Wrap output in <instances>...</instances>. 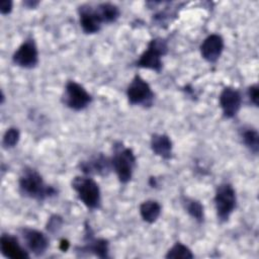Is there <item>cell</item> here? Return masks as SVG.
I'll return each instance as SVG.
<instances>
[{"label":"cell","instance_id":"cell-11","mask_svg":"<svg viewBox=\"0 0 259 259\" xmlns=\"http://www.w3.org/2000/svg\"><path fill=\"white\" fill-rule=\"evenodd\" d=\"M78 168L84 175L88 176H108L112 170L110 157L105 156L103 153H97L89 158L82 160L78 164Z\"/></svg>","mask_w":259,"mask_h":259},{"label":"cell","instance_id":"cell-22","mask_svg":"<svg viewBox=\"0 0 259 259\" xmlns=\"http://www.w3.org/2000/svg\"><path fill=\"white\" fill-rule=\"evenodd\" d=\"M20 141V131L16 126L8 127L2 137V147L5 150L13 149Z\"/></svg>","mask_w":259,"mask_h":259},{"label":"cell","instance_id":"cell-16","mask_svg":"<svg viewBox=\"0 0 259 259\" xmlns=\"http://www.w3.org/2000/svg\"><path fill=\"white\" fill-rule=\"evenodd\" d=\"M150 148L154 155L165 161H169L173 158V142L166 134H152L150 139Z\"/></svg>","mask_w":259,"mask_h":259},{"label":"cell","instance_id":"cell-5","mask_svg":"<svg viewBox=\"0 0 259 259\" xmlns=\"http://www.w3.org/2000/svg\"><path fill=\"white\" fill-rule=\"evenodd\" d=\"M213 204L218 221L227 223L237 207V194L230 182H222L215 188Z\"/></svg>","mask_w":259,"mask_h":259},{"label":"cell","instance_id":"cell-18","mask_svg":"<svg viewBox=\"0 0 259 259\" xmlns=\"http://www.w3.org/2000/svg\"><path fill=\"white\" fill-rule=\"evenodd\" d=\"M139 212L145 223L154 224L161 215L162 206L160 202L155 199H147L140 204Z\"/></svg>","mask_w":259,"mask_h":259},{"label":"cell","instance_id":"cell-8","mask_svg":"<svg viewBox=\"0 0 259 259\" xmlns=\"http://www.w3.org/2000/svg\"><path fill=\"white\" fill-rule=\"evenodd\" d=\"M77 256L94 255L98 258H109V242L104 238L95 237L90 224L85 222L83 232V244L75 247Z\"/></svg>","mask_w":259,"mask_h":259},{"label":"cell","instance_id":"cell-27","mask_svg":"<svg viewBox=\"0 0 259 259\" xmlns=\"http://www.w3.org/2000/svg\"><path fill=\"white\" fill-rule=\"evenodd\" d=\"M70 247V243L65 240V239H62L61 242H60V249L63 251V252H66Z\"/></svg>","mask_w":259,"mask_h":259},{"label":"cell","instance_id":"cell-2","mask_svg":"<svg viewBox=\"0 0 259 259\" xmlns=\"http://www.w3.org/2000/svg\"><path fill=\"white\" fill-rule=\"evenodd\" d=\"M112 170L121 184L128 183L134 175L137 165V157L132 148L117 141L112 145V156L110 157Z\"/></svg>","mask_w":259,"mask_h":259},{"label":"cell","instance_id":"cell-17","mask_svg":"<svg viewBox=\"0 0 259 259\" xmlns=\"http://www.w3.org/2000/svg\"><path fill=\"white\" fill-rule=\"evenodd\" d=\"M242 144L248 151L257 156L259 152V133L256 127L252 125H244L239 132Z\"/></svg>","mask_w":259,"mask_h":259},{"label":"cell","instance_id":"cell-10","mask_svg":"<svg viewBox=\"0 0 259 259\" xmlns=\"http://www.w3.org/2000/svg\"><path fill=\"white\" fill-rule=\"evenodd\" d=\"M22 244L29 254L40 257L46 254L50 247V239L47 234L34 228L23 227L19 230Z\"/></svg>","mask_w":259,"mask_h":259},{"label":"cell","instance_id":"cell-9","mask_svg":"<svg viewBox=\"0 0 259 259\" xmlns=\"http://www.w3.org/2000/svg\"><path fill=\"white\" fill-rule=\"evenodd\" d=\"M12 63L22 69H33L38 65V49L34 38L29 35L27 36L20 46L15 50L12 55Z\"/></svg>","mask_w":259,"mask_h":259},{"label":"cell","instance_id":"cell-12","mask_svg":"<svg viewBox=\"0 0 259 259\" xmlns=\"http://www.w3.org/2000/svg\"><path fill=\"white\" fill-rule=\"evenodd\" d=\"M243 103V96L240 90L232 86H226L219 95V104L224 117L232 119L237 116Z\"/></svg>","mask_w":259,"mask_h":259},{"label":"cell","instance_id":"cell-23","mask_svg":"<svg viewBox=\"0 0 259 259\" xmlns=\"http://www.w3.org/2000/svg\"><path fill=\"white\" fill-rule=\"evenodd\" d=\"M62 226H63V218L60 217L59 214L51 215L46 225L47 231L52 234L58 233L62 229Z\"/></svg>","mask_w":259,"mask_h":259},{"label":"cell","instance_id":"cell-7","mask_svg":"<svg viewBox=\"0 0 259 259\" xmlns=\"http://www.w3.org/2000/svg\"><path fill=\"white\" fill-rule=\"evenodd\" d=\"M93 101V96L80 83L74 80H68L64 86L62 94V103L73 111H82L86 109Z\"/></svg>","mask_w":259,"mask_h":259},{"label":"cell","instance_id":"cell-14","mask_svg":"<svg viewBox=\"0 0 259 259\" xmlns=\"http://www.w3.org/2000/svg\"><path fill=\"white\" fill-rule=\"evenodd\" d=\"M79 23L82 31L86 34H94L101 30L102 21L95 9L91 4H82L78 7Z\"/></svg>","mask_w":259,"mask_h":259},{"label":"cell","instance_id":"cell-21","mask_svg":"<svg viewBox=\"0 0 259 259\" xmlns=\"http://www.w3.org/2000/svg\"><path fill=\"white\" fill-rule=\"evenodd\" d=\"M165 258L168 259H192L194 254L191 249L181 242H175L166 252Z\"/></svg>","mask_w":259,"mask_h":259},{"label":"cell","instance_id":"cell-28","mask_svg":"<svg viewBox=\"0 0 259 259\" xmlns=\"http://www.w3.org/2000/svg\"><path fill=\"white\" fill-rule=\"evenodd\" d=\"M149 184H150L151 187H157V185H158L157 178L154 177V176H151V177L149 178Z\"/></svg>","mask_w":259,"mask_h":259},{"label":"cell","instance_id":"cell-24","mask_svg":"<svg viewBox=\"0 0 259 259\" xmlns=\"http://www.w3.org/2000/svg\"><path fill=\"white\" fill-rule=\"evenodd\" d=\"M247 97L249 102L255 106L258 107L259 104V87L257 83L251 84L250 86H248L247 88Z\"/></svg>","mask_w":259,"mask_h":259},{"label":"cell","instance_id":"cell-1","mask_svg":"<svg viewBox=\"0 0 259 259\" xmlns=\"http://www.w3.org/2000/svg\"><path fill=\"white\" fill-rule=\"evenodd\" d=\"M18 191L26 198L45 201L58 195V189L48 184L40 173L32 167H24L18 178Z\"/></svg>","mask_w":259,"mask_h":259},{"label":"cell","instance_id":"cell-15","mask_svg":"<svg viewBox=\"0 0 259 259\" xmlns=\"http://www.w3.org/2000/svg\"><path fill=\"white\" fill-rule=\"evenodd\" d=\"M0 251L5 258L9 259H28L30 257L18 238L8 233H3L0 237Z\"/></svg>","mask_w":259,"mask_h":259},{"label":"cell","instance_id":"cell-25","mask_svg":"<svg viewBox=\"0 0 259 259\" xmlns=\"http://www.w3.org/2000/svg\"><path fill=\"white\" fill-rule=\"evenodd\" d=\"M13 9V2L11 0L0 1V12L2 15H9Z\"/></svg>","mask_w":259,"mask_h":259},{"label":"cell","instance_id":"cell-4","mask_svg":"<svg viewBox=\"0 0 259 259\" xmlns=\"http://www.w3.org/2000/svg\"><path fill=\"white\" fill-rule=\"evenodd\" d=\"M73 190L78 199L90 210H96L101 207L102 198L99 184L95 179L88 175L75 176L71 182Z\"/></svg>","mask_w":259,"mask_h":259},{"label":"cell","instance_id":"cell-26","mask_svg":"<svg viewBox=\"0 0 259 259\" xmlns=\"http://www.w3.org/2000/svg\"><path fill=\"white\" fill-rule=\"evenodd\" d=\"M22 4L24 5V7L28 8V9H34L38 6L39 1H35V0H25L22 2Z\"/></svg>","mask_w":259,"mask_h":259},{"label":"cell","instance_id":"cell-19","mask_svg":"<svg viewBox=\"0 0 259 259\" xmlns=\"http://www.w3.org/2000/svg\"><path fill=\"white\" fill-rule=\"evenodd\" d=\"M181 204L188 215L193 219L197 224H203L204 222V206L196 198L183 195L181 197Z\"/></svg>","mask_w":259,"mask_h":259},{"label":"cell","instance_id":"cell-6","mask_svg":"<svg viewBox=\"0 0 259 259\" xmlns=\"http://www.w3.org/2000/svg\"><path fill=\"white\" fill-rule=\"evenodd\" d=\"M126 98L132 106L150 108L155 102V93L151 85L141 75L136 74L126 87Z\"/></svg>","mask_w":259,"mask_h":259},{"label":"cell","instance_id":"cell-13","mask_svg":"<svg viewBox=\"0 0 259 259\" xmlns=\"http://www.w3.org/2000/svg\"><path fill=\"white\" fill-rule=\"evenodd\" d=\"M224 50L225 39L219 33L208 34L199 46L201 58L209 64L217 63L221 58Z\"/></svg>","mask_w":259,"mask_h":259},{"label":"cell","instance_id":"cell-20","mask_svg":"<svg viewBox=\"0 0 259 259\" xmlns=\"http://www.w3.org/2000/svg\"><path fill=\"white\" fill-rule=\"evenodd\" d=\"M95 9L103 24L114 23L120 16L119 7L111 2H102L95 6Z\"/></svg>","mask_w":259,"mask_h":259},{"label":"cell","instance_id":"cell-3","mask_svg":"<svg viewBox=\"0 0 259 259\" xmlns=\"http://www.w3.org/2000/svg\"><path fill=\"white\" fill-rule=\"evenodd\" d=\"M168 40L164 37H154L150 39L145 51L136 61L135 66L141 69H147L156 73L163 70V57L168 54Z\"/></svg>","mask_w":259,"mask_h":259}]
</instances>
